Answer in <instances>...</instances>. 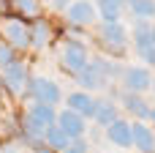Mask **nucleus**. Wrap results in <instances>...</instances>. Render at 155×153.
Wrapping results in <instances>:
<instances>
[{
  "instance_id": "obj_1",
  "label": "nucleus",
  "mask_w": 155,
  "mask_h": 153,
  "mask_svg": "<svg viewBox=\"0 0 155 153\" xmlns=\"http://www.w3.org/2000/svg\"><path fill=\"white\" fill-rule=\"evenodd\" d=\"M54 123H57V110L52 104H38V101L30 104V110L25 112V120H22V126H25L30 140L44 137L49 131V126H54Z\"/></svg>"
},
{
  "instance_id": "obj_2",
  "label": "nucleus",
  "mask_w": 155,
  "mask_h": 153,
  "mask_svg": "<svg viewBox=\"0 0 155 153\" xmlns=\"http://www.w3.org/2000/svg\"><path fill=\"white\" fill-rule=\"evenodd\" d=\"M27 93L33 96V101H38V104H57L60 101V88L52 82V79H46V77H33L30 79V85H27Z\"/></svg>"
},
{
  "instance_id": "obj_3",
  "label": "nucleus",
  "mask_w": 155,
  "mask_h": 153,
  "mask_svg": "<svg viewBox=\"0 0 155 153\" xmlns=\"http://www.w3.org/2000/svg\"><path fill=\"white\" fill-rule=\"evenodd\" d=\"M65 16H68L71 25H76V27H87V25L95 22L98 8L93 5V0H74V3L65 8Z\"/></svg>"
},
{
  "instance_id": "obj_4",
  "label": "nucleus",
  "mask_w": 155,
  "mask_h": 153,
  "mask_svg": "<svg viewBox=\"0 0 155 153\" xmlns=\"http://www.w3.org/2000/svg\"><path fill=\"white\" fill-rule=\"evenodd\" d=\"M123 82L131 93H144L153 88V74L147 66H131V68H123Z\"/></svg>"
},
{
  "instance_id": "obj_5",
  "label": "nucleus",
  "mask_w": 155,
  "mask_h": 153,
  "mask_svg": "<svg viewBox=\"0 0 155 153\" xmlns=\"http://www.w3.org/2000/svg\"><path fill=\"white\" fill-rule=\"evenodd\" d=\"M101 38H104V44L106 47H112V49H125V44H128V30H125V25L120 22V19H104V25H101Z\"/></svg>"
},
{
  "instance_id": "obj_6",
  "label": "nucleus",
  "mask_w": 155,
  "mask_h": 153,
  "mask_svg": "<svg viewBox=\"0 0 155 153\" xmlns=\"http://www.w3.org/2000/svg\"><path fill=\"white\" fill-rule=\"evenodd\" d=\"M63 66L71 71V74H79L82 68L90 66L87 60V49L79 44V41H65V49H63Z\"/></svg>"
},
{
  "instance_id": "obj_7",
  "label": "nucleus",
  "mask_w": 155,
  "mask_h": 153,
  "mask_svg": "<svg viewBox=\"0 0 155 153\" xmlns=\"http://www.w3.org/2000/svg\"><path fill=\"white\" fill-rule=\"evenodd\" d=\"M3 36H5V41H8V47H14V49L30 47V27H27L22 19H8V22L3 25Z\"/></svg>"
},
{
  "instance_id": "obj_8",
  "label": "nucleus",
  "mask_w": 155,
  "mask_h": 153,
  "mask_svg": "<svg viewBox=\"0 0 155 153\" xmlns=\"http://www.w3.org/2000/svg\"><path fill=\"white\" fill-rule=\"evenodd\" d=\"M3 82L11 88V93H25L27 90V85H30V79H27V68L19 63V60H14V63H8V66H3Z\"/></svg>"
},
{
  "instance_id": "obj_9",
  "label": "nucleus",
  "mask_w": 155,
  "mask_h": 153,
  "mask_svg": "<svg viewBox=\"0 0 155 153\" xmlns=\"http://www.w3.org/2000/svg\"><path fill=\"white\" fill-rule=\"evenodd\" d=\"M57 126H60L71 140H79V137H84V131H87V120H84L82 115H76L74 110L57 112Z\"/></svg>"
},
{
  "instance_id": "obj_10",
  "label": "nucleus",
  "mask_w": 155,
  "mask_h": 153,
  "mask_svg": "<svg viewBox=\"0 0 155 153\" xmlns=\"http://www.w3.org/2000/svg\"><path fill=\"white\" fill-rule=\"evenodd\" d=\"M106 140H109L112 145H117V148H131V145H134V131H131V123L117 118L114 123H109V126H106Z\"/></svg>"
},
{
  "instance_id": "obj_11",
  "label": "nucleus",
  "mask_w": 155,
  "mask_h": 153,
  "mask_svg": "<svg viewBox=\"0 0 155 153\" xmlns=\"http://www.w3.org/2000/svg\"><path fill=\"white\" fill-rule=\"evenodd\" d=\"M65 104H68V110H74V112L82 115V118H93V115H95V99H93L87 90L71 93V96L65 99Z\"/></svg>"
},
{
  "instance_id": "obj_12",
  "label": "nucleus",
  "mask_w": 155,
  "mask_h": 153,
  "mask_svg": "<svg viewBox=\"0 0 155 153\" xmlns=\"http://www.w3.org/2000/svg\"><path fill=\"white\" fill-rule=\"evenodd\" d=\"M131 131H134V145L139 148L142 153H155V131L147 126V123H134L131 126Z\"/></svg>"
},
{
  "instance_id": "obj_13",
  "label": "nucleus",
  "mask_w": 155,
  "mask_h": 153,
  "mask_svg": "<svg viewBox=\"0 0 155 153\" xmlns=\"http://www.w3.org/2000/svg\"><path fill=\"white\" fill-rule=\"evenodd\" d=\"M76 77V82H79V88H84V90H101L104 85H106V77L90 63L87 68H82L79 74H74Z\"/></svg>"
},
{
  "instance_id": "obj_14",
  "label": "nucleus",
  "mask_w": 155,
  "mask_h": 153,
  "mask_svg": "<svg viewBox=\"0 0 155 153\" xmlns=\"http://www.w3.org/2000/svg\"><path fill=\"white\" fill-rule=\"evenodd\" d=\"M123 107H125L134 118H139V120H147V118H150V104L142 99V93L125 90V93H123Z\"/></svg>"
},
{
  "instance_id": "obj_15",
  "label": "nucleus",
  "mask_w": 155,
  "mask_h": 153,
  "mask_svg": "<svg viewBox=\"0 0 155 153\" xmlns=\"http://www.w3.org/2000/svg\"><path fill=\"white\" fill-rule=\"evenodd\" d=\"M131 38H134V47H136V52L142 55L150 44H153V25L147 22V19H139L136 25H134V33H131Z\"/></svg>"
},
{
  "instance_id": "obj_16",
  "label": "nucleus",
  "mask_w": 155,
  "mask_h": 153,
  "mask_svg": "<svg viewBox=\"0 0 155 153\" xmlns=\"http://www.w3.org/2000/svg\"><path fill=\"white\" fill-rule=\"evenodd\" d=\"M93 120L101 123L104 129H106L109 123H114V120H117V107H114V101H95V115H93Z\"/></svg>"
},
{
  "instance_id": "obj_17",
  "label": "nucleus",
  "mask_w": 155,
  "mask_h": 153,
  "mask_svg": "<svg viewBox=\"0 0 155 153\" xmlns=\"http://www.w3.org/2000/svg\"><path fill=\"white\" fill-rule=\"evenodd\" d=\"M44 140H46V148L60 151V153L65 151V148H68V142H71V137H68V134H65L57 123H54V126H49V131L44 134Z\"/></svg>"
},
{
  "instance_id": "obj_18",
  "label": "nucleus",
  "mask_w": 155,
  "mask_h": 153,
  "mask_svg": "<svg viewBox=\"0 0 155 153\" xmlns=\"http://www.w3.org/2000/svg\"><path fill=\"white\" fill-rule=\"evenodd\" d=\"M49 38H52V30H49L46 22H35V25L30 27V47L44 49V47L49 44Z\"/></svg>"
},
{
  "instance_id": "obj_19",
  "label": "nucleus",
  "mask_w": 155,
  "mask_h": 153,
  "mask_svg": "<svg viewBox=\"0 0 155 153\" xmlns=\"http://www.w3.org/2000/svg\"><path fill=\"white\" fill-rule=\"evenodd\" d=\"M136 19H155V0H128Z\"/></svg>"
},
{
  "instance_id": "obj_20",
  "label": "nucleus",
  "mask_w": 155,
  "mask_h": 153,
  "mask_svg": "<svg viewBox=\"0 0 155 153\" xmlns=\"http://www.w3.org/2000/svg\"><path fill=\"white\" fill-rule=\"evenodd\" d=\"M123 5H125V0H98V14L109 22V19H120V11H123Z\"/></svg>"
},
{
  "instance_id": "obj_21",
  "label": "nucleus",
  "mask_w": 155,
  "mask_h": 153,
  "mask_svg": "<svg viewBox=\"0 0 155 153\" xmlns=\"http://www.w3.org/2000/svg\"><path fill=\"white\" fill-rule=\"evenodd\" d=\"M93 66H95V68H98L106 79H109V77H117V74H123V68H120L117 63L106 60V57H95V60H93Z\"/></svg>"
},
{
  "instance_id": "obj_22",
  "label": "nucleus",
  "mask_w": 155,
  "mask_h": 153,
  "mask_svg": "<svg viewBox=\"0 0 155 153\" xmlns=\"http://www.w3.org/2000/svg\"><path fill=\"white\" fill-rule=\"evenodd\" d=\"M14 8L22 14V16H33V14H38V0H14Z\"/></svg>"
},
{
  "instance_id": "obj_23",
  "label": "nucleus",
  "mask_w": 155,
  "mask_h": 153,
  "mask_svg": "<svg viewBox=\"0 0 155 153\" xmlns=\"http://www.w3.org/2000/svg\"><path fill=\"white\" fill-rule=\"evenodd\" d=\"M63 153H90V148H87L84 137H79V140H71V142H68V148H65Z\"/></svg>"
},
{
  "instance_id": "obj_24",
  "label": "nucleus",
  "mask_w": 155,
  "mask_h": 153,
  "mask_svg": "<svg viewBox=\"0 0 155 153\" xmlns=\"http://www.w3.org/2000/svg\"><path fill=\"white\" fill-rule=\"evenodd\" d=\"M8 63H14V47L0 44V66H8Z\"/></svg>"
},
{
  "instance_id": "obj_25",
  "label": "nucleus",
  "mask_w": 155,
  "mask_h": 153,
  "mask_svg": "<svg viewBox=\"0 0 155 153\" xmlns=\"http://www.w3.org/2000/svg\"><path fill=\"white\" fill-rule=\"evenodd\" d=\"M142 57H144V63H147V66H153V68H155V44H150V47L142 52Z\"/></svg>"
},
{
  "instance_id": "obj_26",
  "label": "nucleus",
  "mask_w": 155,
  "mask_h": 153,
  "mask_svg": "<svg viewBox=\"0 0 155 153\" xmlns=\"http://www.w3.org/2000/svg\"><path fill=\"white\" fill-rule=\"evenodd\" d=\"M74 0H49V5L54 8V11H60V14H65V8L71 5Z\"/></svg>"
},
{
  "instance_id": "obj_27",
  "label": "nucleus",
  "mask_w": 155,
  "mask_h": 153,
  "mask_svg": "<svg viewBox=\"0 0 155 153\" xmlns=\"http://www.w3.org/2000/svg\"><path fill=\"white\" fill-rule=\"evenodd\" d=\"M0 153H19V151H16L14 145H8V148H0Z\"/></svg>"
},
{
  "instance_id": "obj_28",
  "label": "nucleus",
  "mask_w": 155,
  "mask_h": 153,
  "mask_svg": "<svg viewBox=\"0 0 155 153\" xmlns=\"http://www.w3.org/2000/svg\"><path fill=\"white\" fill-rule=\"evenodd\" d=\"M150 120L155 123V107H150Z\"/></svg>"
},
{
  "instance_id": "obj_29",
  "label": "nucleus",
  "mask_w": 155,
  "mask_h": 153,
  "mask_svg": "<svg viewBox=\"0 0 155 153\" xmlns=\"http://www.w3.org/2000/svg\"><path fill=\"white\" fill-rule=\"evenodd\" d=\"M153 44H155V25H153Z\"/></svg>"
},
{
  "instance_id": "obj_30",
  "label": "nucleus",
  "mask_w": 155,
  "mask_h": 153,
  "mask_svg": "<svg viewBox=\"0 0 155 153\" xmlns=\"http://www.w3.org/2000/svg\"><path fill=\"white\" fill-rule=\"evenodd\" d=\"M153 90H155V79H153Z\"/></svg>"
}]
</instances>
